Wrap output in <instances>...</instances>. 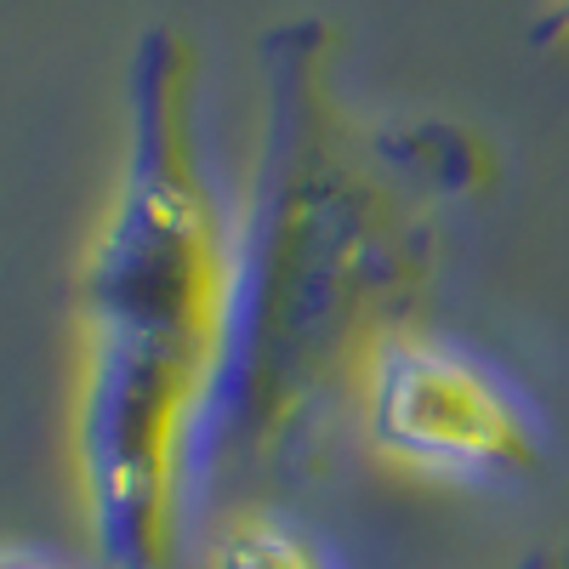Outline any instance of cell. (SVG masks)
<instances>
[{
    "mask_svg": "<svg viewBox=\"0 0 569 569\" xmlns=\"http://www.w3.org/2000/svg\"><path fill=\"white\" fill-rule=\"evenodd\" d=\"M194 91V46L154 23L131 52L120 182L74 284V467L109 569L171 563L182 490L228 359L240 251L200 171Z\"/></svg>",
    "mask_w": 569,
    "mask_h": 569,
    "instance_id": "cell-2",
    "label": "cell"
},
{
    "mask_svg": "<svg viewBox=\"0 0 569 569\" xmlns=\"http://www.w3.org/2000/svg\"><path fill=\"white\" fill-rule=\"evenodd\" d=\"M206 569H325V558L279 518H233V525L217 536L211 563Z\"/></svg>",
    "mask_w": 569,
    "mask_h": 569,
    "instance_id": "cell-4",
    "label": "cell"
},
{
    "mask_svg": "<svg viewBox=\"0 0 569 569\" xmlns=\"http://www.w3.org/2000/svg\"><path fill=\"white\" fill-rule=\"evenodd\" d=\"M530 569H558V558H547V563H530Z\"/></svg>",
    "mask_w": 569,
    "mask_h": 569,
    "instance_id": "cell-7",
    "label": "cell"
},
{
    "mask_svg": "<svg viewBox=\"0 0 569 569\" xmlns=\"http://www.w3.org/2000/svg\"><path fill=\"white\" fill-rule=\"evenodd\" d=\"M558 569H569V547H563V552H558Z\"/></svg>",
    "mask_w": 569,
    "mask_h": 569,
    "instance_id": "cell-8",
    "label": "cell"
},
{
    "mask_svg": "<svg viewBox=\"0 0 569 569\" xmlns=\"http://www.w3.org/2000/svg\"><path fill=\"white\" fill-rule=\"evenodd\" d=\"M319 18L262 34V142L240 233L228 359L194 472L313 467L359 416V388L416 330L445 257V217L496 160L456 120L370 126L337 98Z\"/></svg>",
    "mask_w": 569,
    "mask_h": 569,
    "instance_id": "cell-1",
    "label": "cell"
},
{
    "mask_svg": "<svg viewBox=\"0 0 569 569\" xmlns=\"http://www.w3.org/2000/svg\"><path fill=\"white\" fill-rule=\"evenodd\" d=\"M359 421L370 450L410 472H541L536 427L496 376L427 342L421 330H405L376 353L359 388Z\"/></svg>",
    "mask_w": 569,
    "mask_h": 569,
    "instance_id": "cell-3",
    "label": "cell"
},
{
    "mask_svg": "<svg viewBox=\"0 0 569 569\" xmlns=\"http://www.w3.org/2000/svg\"><path fill=\"white\" fill-rule=\"evenodd\" d=\"M569 34V0H552V7L541 12V23H536V46H547V40H563Z\"/></svg>",
    "mask_w": 569,
    "mask_h": 569,
    "instance_id": "cell-5",
    "label": "cell"
},
{
    "mask_svg": "<svg viewBox=\"0 0 569 569\" xmlns=\"http://www.w3.org/2000/svg\"><path fill=\"white\" fill-rule=\"evenodd\" d=\"M0 569H63V563H52V558H18V552H7V558H0Z\"/></svg>",
    "mask_w": 569,
    "mask_h": 569,
    "instance_id": "cell-6",
    "label": "cell"
}]
</instances>
